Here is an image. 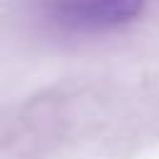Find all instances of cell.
I'll return each mask as SVG.
<instances>
[{
	"mask_svg": "<svg viewBox=\"0 0 159 159\" xmlns=\"http://www.w3.org/2000/svg\"><path fill=\"white\" fill-rule=\"evenodd\" d=\"M147 0H55L57 25L77 32H102L129 25L144 10Z\"/></svg>",
	"mask_w": 159,
	"mask_h": 159,
	"instance_id": "1",
	"label": "cell"
}]
</instances>
